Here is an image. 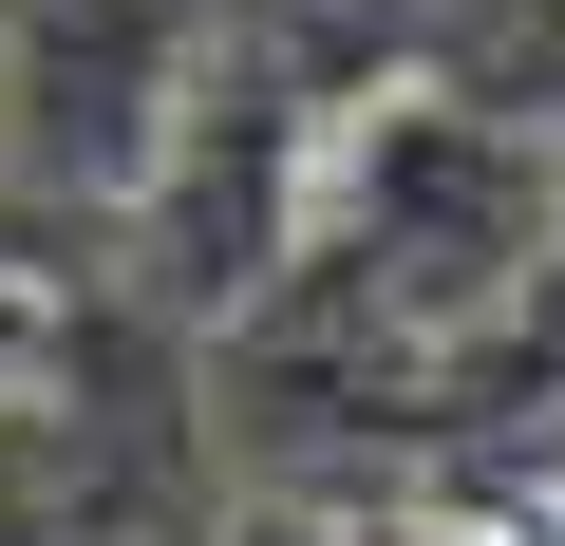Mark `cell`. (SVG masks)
I'll return each mask as SVG.
<instances>
[{
	"label": "cell",
	"instance_id": "obj_3",
	"mask_svg": "<svg viewBox=\"0 0 565 546\" xmlns=\"http://www.w3.org/2000/svg\"><path fill=\"white\" fill-rule=\"evenodd\" d=\"M546 546H565V452H546Z\"/></svg>",
	"mask_w": 565,
	"mask_h": 546
},
{
	"label": "cell",
	"instance_id": "obj_2",
	"mask_svg": "<svg viewBox=\"0 0 565 546\" xmlns=\"http://www.w3.org/2000/svg\"><path fill=\"white\" fill-rule=\"evenodd\" d=\"M340 546H527V527H471V508H340Z\"/></svg>",
	"mask_w": 565,
	"mask_h": 546
},
{
	"label": "cell",
	"instance_id": "obj_1",
	"mask_svg": "<svg viewBox=\"0 0 565 546\" xmlns=\"http://www.w3.org/2000/svg\"><path fill=\"white\" fill-rule=\"evenodd\" d=\"M189 95H207L189 0H0V189L132 207Z\"/></svg>",
	"mask_w": 565,
	"mask_h": 546
}]
</instances>
